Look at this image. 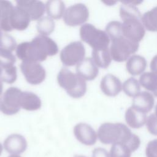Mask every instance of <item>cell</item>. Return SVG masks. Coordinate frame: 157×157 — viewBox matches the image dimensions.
I'll return each instance as SVG.
<instances>
[{
    "mask_svg": "<svg viewBox=\"0 0 157 157\" xmlns=\"http://www.w3.org/2000/svg\"><path fill=\"white\" fill-rule=\"evenodd\" d=\"M58 52L56 43L46 36L38 35L29 42L18 44L16 48L17 57L23 61L41 62L48 56L55 55Z\"/></svg>",
    "mask_w": 157,
    "mask_h": 157,
    "instance_id": "6da1fadb",
    "label": "cell"
},
{
    "mask_svg": "<svg viewBox=\"0 0 157 157\" xmlns=\"http://www.w3.org/2000/svg\"><path fill=\"white\" fill-rule=\"evenodd\" d=\"M122 3L120 15L123 20V35L128 39L139 44L143 39L146 30L142 21L141 14L136 6L126 1Z\"/></svg>",
    "mask_w": 157,
    "mask_h": 157,
    "instance_id": "7a4b0ae2",
    "label": "cell"
},
{
    "mask_svg": "<svg viewBox=\"0 0 157 157\" xmlns=\"http://www.w3.org/2000/svg\"><path fill=\"white\" fill-rule=\"evenodd\" d=\"M133 133L125 124L121 123H104L98 128V139L104 144L113 145L126 142Z\"/></svg>",
    "mask_w": 157,
    "mask_h": 157,
    "instance_id": "3957f363",
    "label": "cell"
},
{
    "mask_svg": "<svg viewBox=\"0 0 157 157\" xmlns=\"http://www.w3.org/2000/svg\"><path fill=\"white\" fill-rule=\"evenodd\" d=\"M57 81L59 85L72 98H80L86 93V80L66 68L60 70L57 75Z\"/></svg>",
    "mask_w": 157,
    "mask_h": 157,
    "instance_id": "277c9868",
    "label": "cell"
},
{
    "mask_svg": "<svg viewBox=\"0 0 157 157\" xmlns=\"http://www.w3.org/2000/svg\"><path fill=\"white\" fill-rule=\"evenodd\" d=\"M81 39L88 44L93 50L109 48L110 40L105 31L96 28L90 23H85L80 28Z\"/></svg>",
    "mask_w": 157,
    "mask_h": 157,
    "instance_id": "5b68a950",
    "label": "cell"
},
{
    "mask_svg": "<svg viewBox=\"0 0 157 157\" xmlns=\"http://www.w3.org/2000/svg\"><path fill=\"white\" fill-rule=\"evenodd\" d=\"M139 44L121 36L110 42L109 50L112 60L117 62L127 61L137 51Z\"/></svg>",
    "mask_w": 157,
    "mask_h": 157,
    "instance_id": "8992f818",
    "label": "cell"
},
{
    "mask_svg": "<svg viewBox=\"0 0 157 157\" xmlns=\"http://www.w3.org/2000/svg\"><path fill=\"white\" fill-rule=\"evenodd\" d=\"M85 49L80 41L72 42L65 46L60 53V59L66 66L77 65L84 58Z\"/></svg>",
    "mask_w": 157,
    "mask_h": 157,
    "instance_id": "52a82bcc",
    "label": "cell"
},
{
    "mask_svg": "<svg viewBox=\"0 0 157 157\" xmlns=\"http://www.w3.org/2000/svg\"><path fill=\"white\" fill-rule=\"evenodd\" d=\"M20 69L26 80L32 85L41 83L46 77V71L39 62L23 61L20 64Z\"/></svg>",
    "mask_w": 157,
    "mask_h": 157,
    "instance_id": "ba28073f",
    "label": "cell"
},
{
    "mask_svg": "<svg viewBox=\"0 0 157 157\" xmlns=\"http://www.w3.org/2000/svg\"><path fill=\"white\" fill-rule=\"evenodd\" d=\"M89 18V10L84 4L77 3L67 7L63 15V20L66 25L75 26L82 25Z\"/></svg>",
    "mask_w": 157,
    "mask_h": 157,
    "instance_id": "9c48e42d",
    "label": "cell"
},
{
    "mask_svg": "<svg viewBox=\"0 0 157 157\" xmlns=\"http://www.w3.org/2000/svg\"><path fill=\"white\" fill-rule=\"evenodd\" d=\"M21 90L16 87H10L3 94L1 101V110L7 115H14L19 112L20 96Z\"/></svg>",
    "mask_w": 157,
    "mask_h": 157,
    "instance_id": "30bf717a",
    "label": "cell"
},
{
    "mask_svg": "<svg viewBox=\"0 0 157 157\" xmlns=\"http://www.w3.org/2000/svg\"><path fill=\"white\" fill-rule=\"evenodd\" d=\"M75 138L82 144L91 146L95 144L98 139L97 132L88 124L80 123L74 128Z\"/></svg>",
    "mask_w": 157,
    "mask_h": 157,
    "instance_id": "8fae6325",
    "label": "cell"
},
{
    "mask_svg": "<svg viewBox=\"0 0 157 157\" xmlns=\"http://www.w3.org/2000/svg\"><path fill=\"white\" fill-rule=\"evenodd\" d=\"M17 6L24 10L31 20H39L43 17L45 10V4L36 0H20L17 1Z\"/></svg>",
    "mask_w": 157,
    "mask_h": 157,
    "instance_id": "7c38bea8",
    "label": "cell"
},
{
    "mask_svg": "<svg viewBox=\"0 0 157 157\" xmlns=\"http://www.w3.org/2000/svg\"><path fill=\"white\" fill-rule=\"evenodd\" d=\"M123 83L120 80L112 74L104 75L101 81L100 88L102 93L107 96L114 97L122 91Z\"/></svg>",
    "mask_w": 157,
    "mask_h": 157,
    "instance_id": "4fadbf2b",
    "label": "cell"
},
{
    "mask_svg": "<svg viewBox=\"0 0 157 157\" xmlns=\"http://www.w3.org/2000/svg\"><path fill=\"white\" fill-rule=\"evenodd\" d=\"M30 21V18L24 10L17 6L13 7L9 17V24L12 30H25L28 27Z\"/></svg>",
    "mask_w": 157,
    "mask_h": 157,
    "instance_id": "5bb4252c",
    "label": "cell"
},
{
    "mask_svg": "<svg viewBox=\"0 0 157 157\" xmlns=\"http://www.w3.org/2000/svg\"><path fill=\"white\" fill-rule=\"evenodd\" d=\"M4 147L7 152L12 155H19L26 150L27 142L22 135L13 134L5 139Z\"/></svg>",
    "mask_w": 157,
    "mask_h": 157,
    "instance_id": "9a60e30c",
    "label": "cell"
},
{
    "mask_svg": "<svg viewBox=\"0 0 157 157\" xmlns=\"http://www.w3.org/2000/svg\"><path fill=\"white\" fill-rule=\"evenodd\" d=\"M154 96L149 91H140L132 98V105L134 109L147 114L154 106Z\"/></svg>",
    "mask_w": 157,
    "mask_h": 157,
    "instance_id": "2e32d148",
    "label": "cell"
},
{
    "mask_svg": "<svg viewBox=\"0 0 157 157\" xmlns=\"http://www.w3.org/2000/svg\"><path fill=\"white\" fill-rule=\"evenodd\" d=\"M98 68L92 58H85L76 66V71L86 81L93 80L98 75Z\"/></svg>",
    "mask_w": 157,
    "mask_h": 157,
    "instance_id": "e0dca14e",
    "label": "cell"
},
{
    "mask_svg": "<svg viewBox=\"0 0 157 157\" xmlns=\"http://www.w3.org/2000/svg\"><path fill=\"white\" fill-rule=\"evenodd\" d=\"M148 116L146 113L141 112L132 107L126 110L125 121L128 126L133 129H139L144 126L147 122Z\"/></svg>",
    "mask_w": 157,
    "mask_h": 157,
    "instance_id": "ac0fdd59",
    "label": "cell"
},
{
    "mask_svg": "<svg viewBox=\"0 0 157 157\" xmlns=\"http://www.w3.org/2000/svg\"><path fill=\"white\" fill-rule=\"evenodd\" d=\"M145 58L139 55H133L127 61L126 68L129 74L133 76L141 75L147 67Z\"/></svg>",
    "mask_w": 157,
    "mask_h": 157,
    "instance_id": "d6986e66",
    "label": "cell"
},
{
    "mask_svg": "<svg viewBox=\"0 0 157 157\" xmlns=\"http://www.w3.org/2000/svg\"><path fill=\"white\" fill-rule=\"evenodd\" d=\"M42 102L39 97L28 91H21L20 96V106L21 108L28 111H34L39 109Z\"/></svg>",
    "mask_w": 157,
    "mask_h": 157,
    "instance_id": "ffe728a7",
    "label": "cell"
},
{
    "mask_svg": "<svg viewBox=\"0 0 157 157\" xmlns=\"http://www.w3.org/2000/svg\"><path fill=\"white\" fill-rule=\"evenodd\" d=\"M45 10L49 17L52 19H59L64 14L65 4L60 0L48 1L45 4Z\"/></svg>",
    "mask_w": 157,
    "mask_h": 157,
    "instance_id": "44dd1931",
    "label": "cell"
},
{
    "mask_svg": "<svg viewBox=\"0 0 157 157\" xmlns=\"http://www.w3.org/2000/svg\"><path fill=\"white\" fill-rule=\"evenodd\" d=\"M92 59L98 67L107 68L112 60L109 48L100 50H93Z\"/></svg>",
    "mask_w": 157,
    "mask_h": 157,
    "instance_id": "7402d4cb",
    "label": "cell"
},
{
    "mask_svg": "<svg viewBox=\"0 0 157 157\" xmlns=\"http://www.w3.org/2000/svg\"><path fill=\"white\" fill-rule=\"evenodd\" d=\"M142 21L146 30L157 31V6L146 12L142 16Z\"/></svg>",
    "mask_w": 157,
    "mask_h": 157,
    "instance_id": "603a6c76",
    "label": "cell"
},
{
    "mask_svg": "<svg viewBox=\"0 0 157 157\" xmlns=\"http://www.w3.org/2000/svg\"><path fill=\"white\" fill-rule=\"evenodd\" d=\"M140 86L152 93L157 87V75L152 72L143 73L139 80Z\"/></svg>",
    "mask_w": 157,
    "mask_h": 157,
    "instance_id": "cb8c5ba5",
    "label": "cell"
},
{
    "mask_svg": "<svg viewBox=\"0 0 157 157\" xmlns=\"http://www.w3.org/2000/svg\"><path fill=\"white\" fill-rule=\"evenodd\" d=\"M140 87L139 81L134 77H131L123 82L122 90L127 96L133 98L141 91Z\"/></svg>",
    "mask_w": 157,
    "mask_h": 157,
    "instance_id": "d4e9b609",
    "label": "cell"
},
{
    "mask_svg": "<svg viewBox=\"0 0 157 157\" xmlns=\"http://www.w3.org/2000/svg\"><path fill=\"white\" fill-rule=\"evenodd\" d=\"M55 25L53 19L47 17H43L37 23V29L40 35L48 36L55 29Z\"/></svg>",
    "mask_w": 157,
    "mask_h": 157,
    "instance_id": "484cf974",
    "label": "cell"
},
{
    "mask_svg": "<svg viewBox=\"0 0 157 157\" xmlns=\"http://www.w3.org/2000/svg\"><path fill=\"white\" fill-rule=\"evenodd\" d=\"M105 31L109 36L110 42L121 36H123L122 31V23L118 21H110L107 25Z\"/></svg>",
    "mask_w": 157,
    "mask_h": 157,
    "instance_id": "4316f807",
    "label": "cell"
},
{
    "mask_svg": "<svg viewBox=\"0 0 157 157\" xmlns=\"http://www.w3.org/2000/svg\"><path fill=\"white\" fill-rule=\"evenodd\" d=\"M110 157H131L132 151L124 143H116L112 145L109 151Z\"/></svg>",
    "mask_w": 157,
    "mask_h": 157,
    "instance_id": "83f0119b",
    "label": "cell"
},
{
    "mask_svg": "<svg viewBox=\"0 0 157 157\" xmlns=\"http://www.w3.org/2000/svg\"><path fill=\"white\" fill-rule=\"evenodd\" d=\"M17 47V42L13 37L6 33L0 34V49L12 52L16 50Z\"/></svg>",
    "mask_w": 157,
    "mask_h": 157,
    "instance_id": "f1b7e54d",
    "label": "cell"
},
{
    "mask_svg": "<svg viewBox=\"0 0 157 157\" xmlns=\"http://www.w3.org/2000/svg\"><path fill=\"white\" fill-rule=\"evenodd\" d=\"M17 78V68L15 66L9 67L2 68V73L0 77V78L2 81V82L11 84L15 82Z\"/></svg>",
    "mask_w": 157,
    "mask_h": 157,
    "instance_id": "f546056e",
    "label": "cell"
},
{
    "mask_svg": "<svg viewBox=\"0 0 157 157\" xmlns=\"http://www.w3.org/2000/svg\"><path fill=\"white\" fill-rule=\"evenodd\" d=\"M15 61V56L11 52L0 49V66L2 68L13 66Z\"/></svg>",
    "mask_w": 157,
    "mask_h": 157,
    "instance_id": "4dcf8cb0",
    "label": "cell"
},
{
    "mask_svg": "<svg viewBox=\"0 0 157 157\" xmlns=\"http://www.w3.org/2000/svg\"><path fill=\"white\" fill-rule=\"evenodd\" d=\"M145 125L151 134L157 136V117L154 113L148 116Z\"/></svg>",
    "mask_w": 157,
    "mask_h": 157,
    "instance_id": "1f68e13d",
    "label": "cell"
},
{
    "mask_svg": "<svg viewBox=\"0 0 157 157\" xmlns=\"http://www.w3.org/2000/svg\"><path fill=\"white\" fill-rule=\"evenodd\" d=\"M146 157H157V139L148 142L145 148Z\"/></svg>",
    "mask_w": 157,
    "mask_h": 157,
    "instance_id": "d6a6232c",
    "label": "cell"
},
{
    "mask_svg": "<svg viewBox=\"0 0 157 157\" xmlns=\"http://www.w3.org/2000/svg\"><path fill=\"white\" fill-rule=\"evenodd\" d=\"M92 157H110L109 152L105 149L98 147L93 150L92 152Z\"/></svg>",
    "mask_w": 157,
    "mask_h": 157,
    "instance_id": "836d02e7",
    "label": "cell"
},
{
    "mask_svg": "<svg viewBox=\"0 0 157 157\" xmlns=\"http://www.w3.org/2000/svg\"><path fill=\"white\" fill-rule=\"evenodd\" d=\"M151 72L157 75V55H156L150 62Z\"/></svg>",
    "mask_w": 157,
    "mask_h": 157,
    "instance_id": "e575fe53",
    "label": "cell"
},
{
    "mask_svg": "<svg viewBox=\"0 0 157 157\" xmlns=\"http://www.w3.org/2000/svg\"><path fill=\"white\" fill-rule=\"evenodd\" d=\"M104 4H105L106 5H107V6H112V5H113V4H115L117 2L116 1H102Z\"/></svg>",
    "mask_w": 157,
    "mask_h": 157,
    "instance_id": "d590c367",
    "label": "cell"
},
{
    "mask_svg": "<svg viewBox=\"0 0 157 157\" xmlns=\"http://www.w3.org/2000/svg\"><path fill=\"white\" fill-rule=\"evenodd\" d=\"M2 90H3V83H2V81L0 78V96H2Z\"/></svg>",
    "mask_w": 157,
    "mask_h": 157,
    "instance_id": "8d00e7d4",
    "label": "cell"
},
{
    "mask_svg": "<svg viewBox=\"0 0 157 157\" xmlns=\"http://www.w3.org/2000/svg\"><path fill=\"white\" fill-rule=\"evenodd\" d=\"M151 94H152L153 96L157 97V87H156V88L154 90V91H153Z\"/></svg>",
    "mask_w": 157,
    "mask_h": 157,
    "instance_id": "74e56055",
    "label": "cell"
},
{
    "mask_svg": "<svg viewBox=\"0 0 157 157\" xmlns=\"http://www.w3.org/2000/svg\"><path fill=\"white\" fill-rule=\"evenodd\" d=\"M9 157H21V156L18 155H10Z\"/></svg>",
    "mask_w": 157,
    "mask_h": 157,
    "instance_id": "f35d334b",
    "label": "cell"
},
{
    "mask_svg": "<svg viewBox=\"0 0 157 157\" xmlns=\"http://www.w3.org/2000/svg\"><path fill=\"white\" fill-rule=\"evenodd\" d=\"M154 114L157 117V104L155 106V112H154Z\"/></svg>",
    "mask_w": 157,
    "mask_h": 157,
    "instance_id": "ab89813d",
    "label": "cell"
},
{
    "mask_svg": "<svg viewBox=\"0 0 157 157\" xmlns=\"http://www.w3.org/2000/svg\"><path fill=\"white\" fill-rule=\"evenodd\" d=\"M2 144L0 143V156H1V153H2Z\"/></svg>",
    "mask_w": 157,
    "mask_h": 157,
    "instance_id": "60d3db41",
    "label": "cell"
},
{
    "mask_svg": "<svg viewBox=\"0 0 157 157\" xmlns=\"http://www.w3.org/2000/svg\"><path fill=\"white\" fill-rule=\"evenodd\" d=\"M74 157H86V156L83 155H75Z\"/></svg>",
    "mask_w": 157,
    "mask_h": 157,
    "instance_id": "b9f144b4",
    "label": "cell"
},
{
    "mask_svg": "<svg viewBox=\"0 0 157 157\" xmlns=\"http://www.w3.org/2000/svg\"><path fill=\"white\" fill-rule=\"evenodd\" d=\"M2 96H0V110H1V101H2Z\"/></svg>",
    "mask_w": 157,
    "mask_h": 157,
    "instance_id": "7bdbcfd3",
    "label": "cell"
},
{
    "mask_svg": "<svg viewBox=\"0 0 157 157\" xmlns=\"http://www.w3.org/2000/svg\"><path fill=\"white\" fill-rule=\"evenodd\" d=\"M2 67L0 66V77H1V73H2Z\"/></svg>",
    "mask_w": 157,
    "mask_h": 157,
    "instance_id": "ee69618b",
    "label": "cell"
},
{
    "mask_svg": "<svg viewBox=\"0 0 157 157\" xmlns=\"http://www.w3.org/2000/svg\"><path fill=\"white\" fill-rule=\"evenodd\" d=\"M1 34V28H0V34Z\"/></svg>",
    "mask_w": 157,
    "mask_h": 157,
    "instance_id": "f6af8a7d",
    "label": "cell"
}]
</instances>
